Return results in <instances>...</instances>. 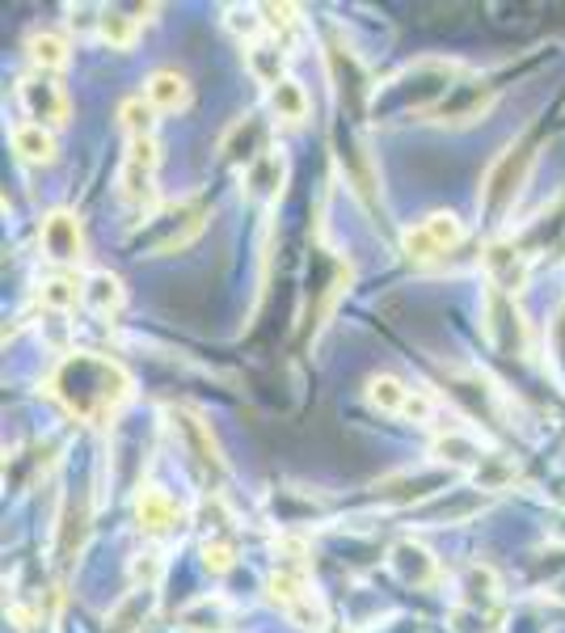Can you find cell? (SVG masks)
Wrapping results in <instances>:
<instances>
[{
	"instance_id": "12",
	"label": "cell",
	"mask_w": 565,
	"mask_h": 633,
	"mask_svg": "<svg viewBox=\"0 0 565 633\" xmlns=\"http://www.w3.org/2000/svg\"><path fill=\"white\" fill-rule=\"evenodd\" d=\"M97 38H101L110 51H131V47H135V38H140V22H135V17H127V13L106 9V13H101V22H97Z\"/></svg>"
},
{
	"instance_id": "5",
	"label": "cell",
	"mask_w": 565,
	"mask_h": 633,
	"mask_svg": "<svg viewBox=\"0 0 565 633\" xmlns=\"http://www.w3.org/2000/svg\"><path fill=\"white\" fill-rule=\"evenodd\" d=\"M38 241H43V253H47L51 262H60V266H76V262L85 258V232H81V220H76L72 212H63V207L43 220Z\"/></svg>"
},
{
	"instance_id": "14",
	"label": "cell",
	"mask_w": 565,
	"mask_h": 633,
	"mask_svg": "<svg viewBox=\"0 0 565 633\" xmlns=\"http://www.w3.org/2000/svg\"><path fill=\"white\" fill-rule=\"evenodd\" d=\"M271 106H275V115H279L282 123H304L309 119V94L296 81H279L271 89Z\"/></svg>"
},
{
	"instance_id": "7",
	"label": "cell",
	"mask_w": 565,
	"mask_h": 633,
	"mask_svg": "<svg viewBox=\"0 0 565 633\" xmlns=\"http://www.w3.org/2000/svg\"><path fill=\"white\" fill-rule=\"evenodd\" d=\"M135 519H140V528H144L148 537H165V533H173V528L182 524V506L173 503L169 490L144 486L140 499H135Z\"/></svg>"
},
{
	"instance_id": "10",
	"label": "cell",
	"mask_w": 565,
	"mask_h": 633,
	"mask_svg": "<svg viewBox=\"0 0 565 633\" xmlns=\"http://www.w3.org/2000/svg\"><path fill=\"white\" fill-rule=\"evenodd\" d=\"M13 153L22 160H31V165H43V160H56V135L47 131V127L38 123H22L13 127Z\"/></svg>"
},
{
	"instance_id": "4",
	"label": "cell",
	"mask_w": 565,
	"mask_h": 633,
	"mask_svg": "<svg viewBox=\"0 0 565 633\" xmlns=\"http://www.w3.org/2000/svg\"><path fill=\"white\" fill-rule=\"evenodd\" d=\"M465 241V224L456 212H431L418 228H406V258L409 262H431L440 253H452Z\"/></svg>"
},
{
	"instance_id": "3",
	"label": "cell",
	"mask_w": 565,
	"mask_h": 633,
	"mask_svg": "<svg viewBox=\"0 0 565 633\" xmlns=\"http://www.w3.org/2000/svg\"><path fill=\"white\" fill-rule=\"evenodd\" d=\"M271 596L279 604L282 612L300 625V630H321V621H325V612H321V604L313 596V583H309V570L300 566V562H282L275 570V578H271Z\"/></svg>"
},
{
	"instance_id": "8",
	"label": "cell",
	"mask_w": 565,
	"mask_h": 633,
	"mask_svg": "<svg viewBox=\"0 0 565 633\" xmlns=\"http://www.w3.org/2000/svg\"><path fill=\"white\" fill-rule=\"evenodd\" d=\"M144 97L157 106V115H173V110H187L190 106V81L173 68H160L148 76L144 85Z\"/></svg>"
},
{
	"instance_id": "2",
	"label": "cell",
	"mask_w": 565,
	"mask_h": 633,
	"mask_svg": "<svg viewBox=\"0 0 565 633\" xmlns=\"http://www.w3.org/2000/svg\"><path fill=\"white\" fill-rule=\"evenodd\" d=\"M157 165H160V153L153 135L127 144L123 169H119V199H123L127 207L153 212V203H157Z\"/></svg>"
},
{
	"instance_id": "9",
	"label": "cell",
	"mask_w": 565,
	"mask_h": 633,
	"mask_svg": "<svg viewBox=\"0 0 565 633\" xmlns=\"http://www.w3.org/2000/svg\"><path fill=\"white\" fill-rule=\"evenodd\" d=\"M485 266H490L494 287H503V291H524V284H528V262L519 258V250L494 246V250L485 253Z\"/></svg>"
},
{
	"instance_id": "17",
	"label": "cell",
	"mask_w": 565,
	"mask_h": 633,
	"mask_svg": "<svg viewBox=\"0 0 565 633\" xmlns=\"http://www.w3.org/2000/svg\"><path fill=\"white\" fill-rule=\"evenodd\" d=\"M76 300H85V284L81 279H51V284H43V304L47 309H72Z\"/></svg>"
},
{
	"instance_id": "16",
	"label": "cell",
	"mask_w": 565,
	"mask_h": 633,
	"mask_svg": "<svg viewBox=\"0 0 565 633\" xmlns=\"http://www.w3.org/2000/svg\"><path fill=\"white\" fill-rule=\"evenodd\" d=\"M153 119H157V106L148 101V97H127L123 106H119V123L131 140H144V135H153Z\"/></svg>"
},
{
	"instance_id": "13",
	"label": "cell",
	"mask_w": 565,
	"mask_h": 633,
	"mask_svg": "<svg viewBox=\"0 0 565 633\" xmlns=\"http://www.w3.org/2000/svg\"><path fill=\"white\" fill-rule=\"evenodd\" d=\"M31 60L38 72H60L63 63H68V38L56 31H43V34H34L31 43Z\"/></svg>"
},
{
	"instance_id": "1",
	"label": "cell",
	"mask_w": 565,
	"mask_h": 633,
	"mask_svg": "<svg viewBox=\"0 0 565 633\" xmlns=\"http://www.w3.org/2000/svg\"><path fill=\"white\" fill-rule=\"evenodd\" d=\"M131 377L115 359L106 355H89V350H76L68 355L56 377H51V397L60 402L63 410L81 422H110L115 414L131 402Z\"/></svg>"
},
{
	"instance_id": "6",
	"label": "cell",
	"mask_w": 565,
	"mask_h": 633,
	"mask_svg": "<svg viewBox=\"0 0 565 633\" xmlns=\"http://www.w3.org/2000/svg\"><path fill=\"white\" fill-rule=\"evenodd\" d=\"M22 106H26L31 123L38 127L68 123V94H63L56 81H47V76H26L22 81Z\"/></svg>"
},
{
	"instance_id": "11",
	"label": "cell",
	"mask_w": 565,
	"mask_h": 633,
	"mask_svg": "<svg viewBox=\"0 0 565 633\" xmlns=\"http://www.w3.org/2000/svg\"><path fill=\"white\" fill-rule=\"evenodd\" d=\"M123 284L110 275V271H94L89 279H85V304L94 309L97 316H110L123 309Z\"/></svg>"
},
{
	"instance_id": "15",
	"label": "cell",
	"mask_w": 565,
	"mask_h": 633,
	"mask_svg": "<svg viewBox=\"0 0 565 633\" xmlns=\"http://www.w3.org/2000/svg\"><path fill=\"white\" fill-rule=\"evenodd\" d=\"M368 402L384 414H401L409 402V384H401L397 377H372L368 380Z\"/></svg>"
},
{
	"instance_id": "18",
	"label": "cell",
	"mask_w": 565,
	"mask_h": 633,
	"mask_svg": "<svg viewBox=\"0 0 565 633\" xmlns=\"http://www.w3.org/2000/svg\"><path fill=\"white\" fill-rule=\"evenodd\" d=\"M232 553H237L232 540H207V545H203V562L216 570V574H224V570L232 566Z\"/></svg>"
}]
</instances>
